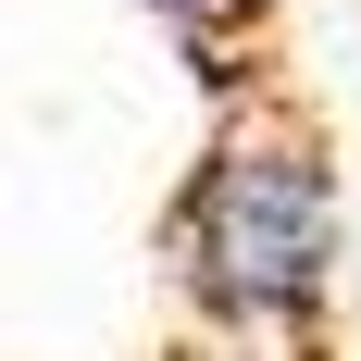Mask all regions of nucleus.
I'll return each mask as SVG.
<instances>
[{
  "instance_id": "obj_1",
  "label": "nucleus",
  "mask_w": 361,
  "mask_h": 361,
  "mask_svg": "<svg viewBox=\"0 0 361 361\" xmlns=\"http://www.w3.org/2000/svg\"><path fill=\"white\" fill-rule=\"evenodd\" d=\"M175 287L212 336H299L336 287V162L287 112H237L175 200Z\"/></svg>"
},
{
  "instance_id": "obj_2",
  "label": "nucleus",
  "mask_w": 361,
  "mask_h": 361,
  "mask_svg": "<svg viewBox=\"0 0 361 361\" xmlns=\"http://www.w3.org/2000/svg\"><path fill=\"white\" fill-rule=\"evenodd\" d=\"M175 361H287V336H200V349H175Z\"/></svg>"
}]
</instances>
